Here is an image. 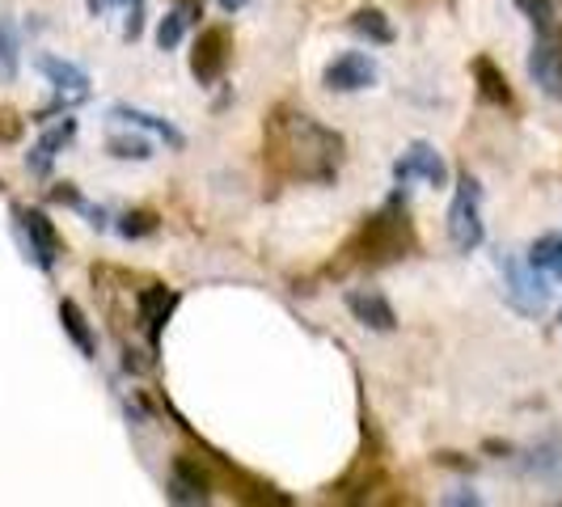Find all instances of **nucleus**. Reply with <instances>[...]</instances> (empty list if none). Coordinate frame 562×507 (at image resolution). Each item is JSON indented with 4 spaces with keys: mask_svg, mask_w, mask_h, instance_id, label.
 Here are the masks:
<instances>
[{
    "mask_svg": "<svg viewBox=\"0 0 562 507\" xmlns=\"http://www.w3.org/2000/svg\"><path fill=\"white\" fill-rule=\"evenodd\" d=\"M520 470H525L529 478L562 482V444H537L533 452H525Z\"/></svg>",
    "mask_w": 562,
    "mask_h": 507,
    "instance_id": "obj_19",
    "label": "nucleus"
},
{
    "mask_svg": "<svg viewBox=\"0 0 562 507\" xmlns=\"http://www.w3.org/2000/svg\"><path fill=\"white\" fill-rule=\"evenodd\" d=\"M351 34H360V38H368V43H376V47H390L397 38V30H394V22L376 9V4H364V9H356L351 13Z\"/></svg>",
    "mask_w": 562,
    "mask_h": 507,
    "instance_id": "obj_17",
    "label": "nucleus"
},
{
    "mask_svg": "<svg viewBox=\"0 0 562 507\" xmlns=\"http://www.w3.org/2000/svg\"><path fill=\"white\" fill-rule=\"evenodd\" d=\"M228 59H233V34H228V26L199 30L195 52H191V77L199 84H216L225 77Z\"/></svg>",
    "mask_w": 562,
    "mask_h": 507,
    "instance_id": "obj_6",
    "label": "nucleus"
},
{
    "mask_svg": "<svg viewBox=\"0 0 562 507\" xmlns=\"http://www.w3.org/2000/svg\"><path fill=\"white\" fill-rule=\"evenodd\" d=\"M445 504H470L474 507V504H482V499L479 495H470V491H457V495H445Z\"/></svg>",
    "mask_w": 562,
    "mask_h": 507,
    "instance_id": "obj_29",
    "label": "nucleus"
},
{
    "mask_svg": "<svg viewBox=\"0 0 562 507\" xmlns=\"http://www.w3.org/2000/svg\"><path fill=\"white\" fill-rule=\"evenodd\" d=\"M262 153H267V166L288 182H335L338 166L347 157V140L301 106H276L267 119Z\"/></svg>",
    "mask_w": 562,
    "mask_h": 507,
    "instance_id": "obj_1",
    "label": "nucleus"
},
{
    "mask_svg": "<svg viewBox=\"0 0 562 507\" xmlns=\"http://www.w3.org/2000/svg\"><path fill=\"white\" fill-rule=\"evenodd\" d=\"M157 228H161V221H157V212H148V207H136V212H123V216H119V233H123L127 241L153 237Z\"/></svg>",
    "mask_w": 562,
    "mask_h": 507,
    "instance_id": "obj_21",
    "label": "nucleus"
},
{
    "mask_svg": "<svg viewBox=\"0 0 562 507\" xmlns=\"http://www.w3.org/2000/svg\"><path fill=\"white\" fill-rule=\"evenodd\" d=\"M38 72L56 84L59 93H72V98H85V93H89V72H85L81 64H72V59L38 56Z\"/></svg>",
    "mask_w": 562,
    "mask_h": 507,
    "instance_id": "obj_15",
    "label": "nucleus"
},
{
    "mask_svg": "<svg viewBox=\"0 0 562 507\" xmlns=\"http://www.w3.org/2000/svg\"><path fill=\"white\" fill-rule=\"evenodd\" d=\"M529 72H533V81L541 84L550 98H562V34L554 26L541 30V38L533 43Z\"/></svg>",
    "mask_w": 562,
    "mask_h": 507,
    "instance_id": "obj_10",
    "label": "nucleus"
},
{
    "mask_svg": "<svg viewBox=\"0 0 562 507\" xmlns=\"http://www.w3.org/2000/svg\"><path fill=\"white\" fill-rule=\"evenodd\" d=\"M322 81H326V89H335V93H360V89H368V84L376 81V64L364 52H342V56H335L326 64Z\"/></svg>",
    "mask_w": 562,
    "mask_h": 507,
    "instance_id": "obj_11",
    "label": "nucleus"
},
{
    "mask_svg": "<svg viewBox=\"0 0 562 507\" xmlns=\"http://www.w3.org/2000/svg\"><path fill=\"white\" fill-rule=\"evenodd\" d=\"M178 301H182V296H178L173 288H166V283H144L140 292H136V317H140L144 335H148V351H157V342L166 335Z\"/></svg>",
    "mask_w": 562,
    "mask_h": 507,
    "instance_id": "obj_8",
    "label": "nucleus"
},
{
    "mask_svg": "<svg viewBox=\"0 0 562 507\" xmlns=\"http://www.w3.org/2000/svg\"><path fill=\"white\" fill-rule=\"evenodd\" d=\"M26 132V119L18 111H0V144H18Z\"/></svg>",
    "mask_w": 562,
    "mask_h": 507,
    "instance_id": "obj_26",
    "label": "nucleus"
},
{
    "mask_svg": "<svg viewBox=\"0 0 562 507\" xmlns=\"http://www.w3.org/2000/svg\"><path fill=\"white\" fill-rule=\"evenodd\" d=\"M415 246H419V237H415V225H411L406 199L394 195L381 212H372L364 225L347 237L338 267H390V262L411 258Z\"/></svg>",
    "mask_w": 562,
    "mask_h": 507,
    "instance_id": "obj_2",
    "label": "nucleus"
},
{
    "mask_svg": "<svg viewBox=\"0 0 562 507\" xmlns=\"http://www.w3.org/2000/svg\"><path fill=\"white\" fill-rule=\"evenodd\" d=\"M106 148H111V157H119V161H148L153 157V144L140 140V136H111Z\"/></svg>",
    "mask_w": 562,
    "mask_h": 507,
    "instance_id": "obj_23",
    "label": "nucleus"
},
{
    "mask_svg": "<svg viewBox=\"0 0 562 507\" xmlns=\"http://www.w3.org/2000/svg\"><path fill=\"white\" fill-rule=\"evenodd\" d=\"M59 326H64V335L77 342V351H81L85 360L98 356V335H93V326H89V317H85L77 301H59Z\"/></svg>",
    "mask_w": 562,
    "mask_h": 507,
    "instance_id": "obj_16",
    "label": "nucleus"
},
{
    "mask_svg": "<svg viewBox=\"0 0 562 507\" xmlns=\"http://www.w3.org/2000/svg\"><path fill=\"white\" fill-rule=\"evenodd\" d=\"M13 216H18V225L26 233V246H30V254H34V262H38L43 271H56L59 254H64V241H59L56 225L47 221V212H38V207H18Z\"/></svg>",
    "mask_w": 562,
    "mask_h": 507,
    "instance_id": "obj_9",
    "label": "nucleus"
},
{
    "mask_svg": "<svg viewBox=\"0 0 562 507\" xmlns=\"http://www.w3.org/2000/svg\"><path fill=\"white\" fill-rule=\"evenodd\" d=\"M415 178H423L427 187H449V166H445V157H440V148H436V144L415 140L394 161L397 187H406V182H415Z\"/></svg>",
    "mask_w": 562,
    "mask_h": 507,
    "instance_id": "obj_7",
    "label": "nucleus"
},
{
    "mask_svg": "<svg viewBox=\"0 0 562 507\" xmlns=\"http://www.w3.org/2000/svg\"><path fill=\"white\" fill-rule=\"evenodd\" d=\"M482 237H486V225H482V187L474 173H461L449 203V241L461 254H470L482 246Z\"/></svg>",
    "mask_w": 562,
    "mask_h": 507,
    "instance_id": "obj_3",
    "label": "nucleus"
},
{
    "mask_svg": "<svg viewBox=\"0 0 562 507\" xmlns=\"http://www.w3.org/2000/svg\"><path fill=\"white\" fill-rule=\"evenodd\" d=\"M516 9H520L537 30L554 26V0H516Z\"/></svg>",
    "mask_w": 562,
    "mask_h": 507,
    "instance_id": "obj_25",
    "label": "nucleus"
},
{
    "mask_svg": "<svg viewBox=\"0 0 562 507\" xmlns=\"http://www.w3.org/2000/svg\"><path fill=\"white\" fill-rule=\"evenodd\" d=\"M347 309H351V317H356L360 326L376 330V335H390V330H397L394 305H390L381 292H372V288H356V292H347Z\"/></svg>",
    "mask_w": 562,
    "mask_h": 507,
    "instance_id": "obj_12",
    "label": "nucleus"
},
{
    "mask_svg": "<svg viewBox=\"0 0 562 507\" xmlns=\"http://www.w3.org/2000/svg\"><path fill=\"white\" fill-rule=\"evenodd\" d=\"M529 262L546 275H562V233H550V237H537L529 246Z\"/></svg>",
    "mask_w": 562,
    "mask_h": 507,
    "instance_id": "obj_20",
    "label": "nucleus"
},
{
    "mask_svg": "<svg viewBox=\"0 0 562 507\" xmlns=\"http://www.w3.org/2000/svg\"><path fill=\"white\" fill-rule=\"evenodd\" d=\"M72 136H77V119H59L56 127H47V132L38 136V144L26 153L30 173L47 178V173H52V161L59 157V148H68V144H72Z\"/></svg>",
    "mask_w": 562,
    "mask_h": 507,
    "instance_id": "obj_13",
    "label": "nucleus"
},
{
    "mask_svg": "<svg viewBox=\"0 0 562 507\" xmlns=\"http://www.w3.org/2000/svg\"><path fill=\"white\" fill-rule=\"evenodd\" d=\"M504 275H507V296L520 313H546L550 305V280L546 271H537L529 258H516V254H504Z\"/></svg>",
    "mask_w": 562,
    "mask_h": 507,
    "instance_id": "obj_4",
    "label": "nucleus"
},
{
    "mask_svg": "<svg viewBox=\"0 0 562 507\" xmlns=\"http://www.w3.org/2000/svg\"><path fill=\"white\" fill-rule=\"evenodd\" d=\"M246 4H250V0H221V9H225V13H241Z\"/></svg>",
    "mask_w": 562,
    "mask_h": 507,
    "instance_id": "obj_31",
    "label": "nucleus"
},
{
    "mask_svg": "<svg viewBox=\"0 0 562 507\" xmlns=\"http://www.w3.org/2000/svg\"><path fill=\"white\" fill-rule=\"evenodd\" d=\"M212 491H216V470L207 461H199L195 452H178L173 474H169V499L173 504H207Z\"/></svg>",
    "mask_w": 562,
    "mask_h": 507,
    "instance_id": "obj_5",
    "label": "nucleus"
},
{
    "mask_svg": "<svg viewBox=\"0 0 562 507\" xmlns=\"http://www.w3.org/2000/svg\"><path fill=\"white\" fill-rule=\"evenodd\" d=\"M474 81H479V98L486 106H499V111H512V106H516V93H512V84H507L504 68L491 56L474 59Z\"/></svg>",
    "mask_w": 562,
    "mask_h": 507,
    "instance_id": "obj_14",
    "label": "nucleus"
},
{
    "mask_svg": "<svg viewBox=\"0 0 562 507\" xmlns=\"http://www.w3.org/2000/svg\"><path fill=\"white\" fill-rule=\"evenodd\" d=\"M187 26H191L187 13H182V9H169L166 18H161V26H157V47H161V52H173V47L182 43V30Z\"/></svg>",
    "mask_w": 562,
    "mask_h": 507,
    "instance_id": "obj_24",
    "label": "nucleus"
},
{
    "mask_svg": "<svg viewBox=\"0 0 562 507\" xmlns=\"http://www.w3.org/2000/svg\"><path fill=\"white\" fill-rule=\"evenodd\" d=\"M114 119H123V123H132V127H144V132H153V136H161L169 148H187V136L161 119V114H148V111H136V106H114Z\"/></svg>",
    "mask_w": 562,
    "mask_h": 507,
    "instance_id": "obj_18",
    "label": "nucleus"
},
{
    "mask_svg": "<svg viewBox=\"0 0 562 507\" xmlns=\"http://www.w3.org/2000/svg\"><path fill=\"white\" fill-rule=\"evenodd\" d=\"M52 203H64V207H81V212H85V199H81V191H77L72 182H59L56 191H52Z\"/></svg>",
    "mask_w": 562,
    "mask_h": 507,
    "instance_id": "obj_27",
    "label": "nucleus"
},
{
    "mask_svg": "<svg viewBox=\"0 0 562 507\" xmlns=\"http://www.w3.org/2000/svg\"><path fill=\"white\" fill-rule=\"evenodd\" d=\"M89 4V13H106L111 4H127V0H85Z\"/></svg>",
    "mask_w": 562,
    "mask_h": 507,
    "instance_id": "obj_30",
    "label": "nucleus"
},
{
    "mask_svg": "<svg viewBox=\"0 0 562 507\" xmlns=\"http://www.w3.org/2000/svg\"><path fill=\"white\" fill-rule=\"evenodd\" d=\"M18 77V30L9 18H0V81Z\"/></svg>",
    "mask_w": 562,
    "mask_h": 507,
    "instance_id": "obj_22",
    "label": "nucleus"
},
{
    "mask_svg": "<svg viewBox=\"0 0 562 507\" xmlns=\"http://www.w3.org/2000/svg\"><path fill=\"white\" fill-rule=\"evenodd\" d=\"M182 13H187V22H199L203 18V0H173Z\"/></svg>",
    "mask_w": 562,
    "mask_h": 507,
    "instance_id": "obj_28",
    "label": "nucleus"
}]
</instances>
